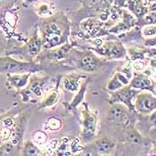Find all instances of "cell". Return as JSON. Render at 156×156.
<instances>
[{"instance_id":"cell-1","label":"cell","mask_w":156,"mask_h":156,"mask_svg":"<svg viewBox=\"0 0 156 156\" xmlns=\"http://www.w3.org/2000/svg\"><path fill=\"white\" fill-rule=\"evenodd\" d=\"M107 120L115 125L128 126L130 121L129 112L127 107L121 104H114L107 112Z\"/></svg>"},{"instance_id":"cell-2","label":"cell","mask_w":156,"mask_h":156,"mask_svg":"<svg viewBox=\"0 0 156 156\" xmlns=\"http://www.w3.org/2000/svg\"><path fill=\"white\" fill-rule=\"evenodd\" d=\"M134 108L142 114H150L156 110V97L149 92L137 93L134 101Z\"/></svg>"},{"instance_id":"cell-3","label":"cell","mask_w":156,"mask_h":156,"mask_svg":"<svg viewBox=\"0 0 156 156\" xmlns=\"http://www.w3.org/2000/svg\"><path fill=\"white\" fill-rule=\"evenodd\" d=\"M137 94V91L135 88L131 87L130 86L127 85L124 86L120 89L116 90L115 93L112 94L111 98V102L112 103H122L127 105V107L133 110L134 105H132V99Z\"/></svg>"},{"instance_id":"cell-4","label":"cell","mask_w":156,"mask_h":156,"mask_svg":"<svg viewBox=\"0 0 156 156\" xmlns=\"http://www.w3.org/2000/svg\"><path fill=\"white\" fill-rule=\"evenodd\" d=\"M30 69H31V64L29 62H19L8 57L0 58V72H25Z\"/></svg>"},{"instance_id":"cell-5","label":"cell","mask_w":156,"mask_h":156,"mask_svg":"<svg viewBox=\"0 0 156 156\" xmlns=\"http://www.w3.org/2000/svg\"><path fill=\"white\" fill-rule=\"evenodd\" d=\"M104 55L112 59H119L126 56V49L120 42H108L103 47Z\"/></svg>"},{"instance_id":"cell-6","label":"cell","mask_w":156,"mask_h":156,"mask_svg":"<svg viewBox=\"0 0 156 156\" xmlns=\"http://www.w3.org/2000/svg\"><path fill=\"white\" fill-rule=\"evenodd\" d=\"M83 116V126L85 129V133L88 135H93L96 132V125H97V117L87 107H85L82 111Z\"/></svg>"},{"instance_id":"cell-7","label":"cell","mask_w":156,"mask_h":156,"mask_svg":"<svg viewBox=\"0 0 156 156\" xmlns=\"http://www.w3.org/2000/svg\"><path fill=\"white\" fill-rule=\"evenodd\" d=\"M129 86L135 89H141V90H149L151 92L154 91V84L152 80L144 74H140L136 76L130 82Z\"/></svg>"},{"instance_id":"cell-8","label":"cell","mask_w":156,"mask_h":156,"mask_svg":"<svg viewBox=\"0 0 156 156\" xmlns=\"http://www.w3.org/2000/svg\"><path fill=\"white\" fill-rule=\"evenodd\" d=\"M101 65V62L98 58H96L92 54H87L80 62L79 67L86 72H95Z\"/></svg>"},{"instance_id":"cell-9","label":"cell","mask_w":156,"mask_h":156,"mask_svg":"<svg viewBox=\"0 0 156 156\" xmlns=\"http://www.w3.org/2000/svg\"><path fill=\"white\" fill-rule=\"evenodd\" d=\"M129 84V77L123 74L122 72H117L113 78L109 81L107 85V88L110 91H116L123 87L124 86Z\"/></svg>"},{"instance_id":"cell-10","label":"cell","mask_w":156,"mask_h":156,"mask_svg":"<svg viewBox=\"0 0 156 156\" xmlns=\"http://www.w3.org/2000/svg\"><path fill=\"white\" fill-rule=\"evenodd\" d=\"M136 23V20L133 18L131 14L128 13V12H124L123 15V22L120 23L118 25H116L115 27H113L112 29V32L114 33H120V32H124L126 30H128L129 29H130Z\"/></svg>"},{"instance_id":"cell-11","label":"cell","mask_w":156,"mask_h":156,"mask_svg":"<svg viewBox=\"0 0 156 156\" xmlns=\"http://www.w3.org/2000/svg\"><path fill=\"white\" fill-rule=\"evenodd\" d=\"M115 146V143L108 137H104L98 140L95 144V150L100 154H105L111 152Z\"/></svg>"},{"instance_id":"cell-12","label":"cell","mask_w":156,"mask_h":156,"mask_svg":"<svg viewBox=\"0 0 156 156\" xmlns=\"http://www.w3.org/2000/svg\"><path fill=\"white\" fill-rule=\"evenodd\" d=\"M81 76L79 75H70L63 80V87L65 89L71 92H75L80 87V79Z\"/></svg>"},{"instance_id":"cell-13","label":"cell","mask_w":156,"mask_h":156,"mask_svg":"<svg viewBox=\"0 0 156 156\" xmlns=\"http://www.w3.org/2000/svg\"><path fill=\"white\" fill-rule=\"evenodd\" d=\"M128 5L133 13L137 17L144 16L146 12V7L141 0H128Z\"/></svg>"},{"instance_id":"cell-14","label":"cell","mask_w":156,"mask_h":156,"mask_svg":"<svg viewBox=\"0 0 156 156\" xmlns=\"http://www.w3.org/2000/svg\"><path fill=\"white\" fill-rule=\"evenodd\" d=\"M29 76H30L29 74H27V75H14L9 79V81H10L11 85L15 87H23L27 84Z\"/></svg>"},{"instance_id":"cell-15","label":"cell","mask_w":156,"mask_h":156,"mask_svg":"<svg viewBox=\"0 0 156 156\" xmlns=\"http://www.w3.org/2000/svg\"><path fill=\"white\" fill-rule=\"evenodd\" d=\"M69 50H70V46H69V45H65V46H63L62 48L55 49V50H54L53 52L49 53L48 56H49L50 59H54V60L62 59V58L67 54V52H68Z\"/></svg>"},{"instance_id":"cell-16","label":"cell","mask_w":156,"mask_h":156,"mask_svg":"<svg viewBox=\"0 0 156 156\" xmlns=\"http://www.w3.org/2000/svg\"><path fill=\"white\" fill-rule=\"evenodd\" d=\"M127 137H128V140L132 144H142V141H143L142 136L139 134V132L136 129H130L128 132Z\"/></svg>"},{"instance_id":"cell-17","label":"cell","mask_w":156,"mask_h":156,"mask_svg":"<svg viewBox=\"0 0 156 156\" xmlns=\"http://www.w3.org/2000/svg\"><path fill=\"white\" fill-rule=\"evenodd\" d=\"M41 46H42V44H41V41H40V40H38V39H37V38L31 39L29 45H28V49H29L30 54L32 55H37V54L40 51Z\"/></svg>"},{"instance_id":"cell-18","label":"cell","mask_w":156,"mask_h":156,"mask_svg":"<svg viewBox=\"0 0 156 156\" xmlns=\"http://www.w3.org/2000/svg\"><path fill=\"white\" fill-rule=\"evenodd\" d=\"M58 98H59V95H58V93H57L56 91L52 92V93L46 98V100L42 103L41 107L46 108V107H48V106L54 105L58 101Z\"/></svg>"},{"instance_id":"cell-19","label":"cell","mask_w":156,"mask_h":156,"mask_svg":"<svg viewBox=\"0 0 156 156\" xmlns=\"http://www.w3.org/2000/svg\"><path fill=\"white\" fill-rule=\"evenodd\" d=\"M33 137V141L34 143L39 145H43L47 143L48 140V136L43 131H36L32 136Z\"/></svg>"},{"instance_id":"cell-20","label":"cell","mask_w":156,"mask_h":156,"mask_svg":"<svg viewBox=\"0 0 156 156\" xmlns=\"http://www.w3.org/2000/svg\"><path fill=\"white\" fill-rule=\"evenodd\" d=\"M24 154L26 155H37L38 153V149L37 148V146L31 142H27L24 145Z\"/></svg>"},{"instance_id":"cell-21","label":"cell","mask_w":156,"mask_h":156,"mask_svg":"<svg viewBox=\"0 0 156 156\" xmlns=\"http://www.w3.org/2000/svg\"><path fill=\"white\" fill-rule=\"evenodd\" d=\"M62 121L57 118H50L48 120V128L50 130H58L62 128Z\"/></svg>"},{"instance_id":"cell-22","label":"cell","mask_w":156,"mask_h":156,"mask_svg":"<svg viewBox=\"0 0 156 156\" xmlns=\"http://www.w3.org/2000/svg\"><path fill=\"white\" fill-rule=\"evenodd\" d=\"M142 34L145 37H152L156 36V26L155 25H149L144 27L142 30Z\"/></svg>"},{"instance_id":"cell-23","label":"cell","mask_w":156,"mask_h":156,"mask_svg":"<svg viewBox=\"0 0 156 156\" xmlns=\"http://www.w3.org/2000/svg\"><path fill=\"white\" fill-rule=\"evenodd\" d=\"M37 12L42 15V16H45V15H48L51 13V8H50V5L49 4H41L38 7H37Z\"/></svg>"},{"instance_id":"cell-24","label":"cell","mask_w":156,"mask_h":156,"mask_svg":"<svg viewBox=\"0 0 156 156\" xmlns=\"http://www.w3.org/2000/svg\"><path fill=\"white\" fill-rule=\"evenodd\" d=\"M13 151V144L12 143H6L0 147V154H11Z\"/></svg>"},{"instance_id":"cell-25","label":"cell","mask_w":156,"mask_h":156,"mask_svg":"<svg viewBox=\"0 0 156 156\" xmlns=\"http://www.w3.org/2000/svg\"><path fill=\"white\" fill-rule=\"evenodd\" d=\"M132 67L136 71H143L144 69V62L142 60H135L133 62Z\"/></svg>"},{"instance_id":"cell-26","label":"cell","mask_w":156,"mask_h":156,"mask_svg":"<svg viewBox=\"0 0 156 156\" xmlns=\"http://www.w3.org/2000/svg\"><path fill=\"white\" fill-rule=\"evenodd\" d=\"M144 45H145L146 47H150V48L155 47L156 36L152 37H148L147 39H145V41H144Z\"/></svg>"},{"instance_id":"cell-27","label":"cell","mask_w":156,"mask_h":156,"mask_svg":"<svg viewBox=\"0 0 156 156\" xmlns=\"http://www.w3.org/2000/svg\"><path fill=\"white\" fill-rule=\"evenodd\" d=\"M150 122L153 126L156 128V110H154L150 115Z\"/></svg>"},{"instance_id":"cell-28","label":"cell","mask_w":156,"mask_h":156,"mask_svg":"<svg viewBox=\"0 0 156 156\" xmlns=\"http://www.w3.org/2000/svg\"><path fill=\"white\" fill-rule=\"evenodd\" d=\"M154 154H156V145L155 147H154Z\"/></svg>"}]
</instances>
